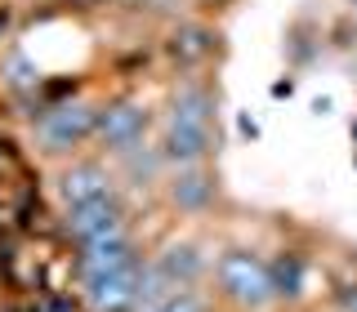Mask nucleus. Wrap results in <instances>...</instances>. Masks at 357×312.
I'll return each mask as SVG.
<instances>
[{
	"label": "nucleus",
	"mask_w": 357,
	"mask_h": 312,
	"mask_svg": "<svg viewBox=\"0 0 357 312\" xmlns=\"http://www.w3.org/2000/svg\"><path fill=\"white\" fill-rule=\"evenodd\" d=\"M215 276H219L223 295L241 308H264L268 299H273V267L250 250H228L219 259Z\"/></svg>",
	"instance_id": "1"
},
{
	"label": "nucleus",
	"mask_w": 357,
	"mask_h": 312,
	"mask_svg": "<svg viewBox=\"0 0 357 312\" xmlns=\"http://www.w3.org/2000/svg\"><path fill=\"white\" fill-rule=\"evenodd\" d=\"M148 312H201V304H197L192 290H174V295H165L161 304H152Z\"/></svg>",
	"instance_id": "13"
},
{
	"label": "nucleus",
	"mask_w": 357,
	"mask_h": 312,
	"mask_svg": "<svg viewBox=\"0 0 357 312\" xmlns=\"http://www.w3.org/2000/svg\"><path fill=\"white\" fill-rule=\"evenodd\" d=\"M139 259V250H134V241L126 237V232H116V237H107V241H94V245H85V254H81V272H107V267H126Z\"/></svg>",
	"instance_id": "9"
},
{
	"label": "nucleus",
	"mask_w": 357,
	"mask_h": 312,
	"mask_svg": "<svg viewBox=\"0 0 357 312\" xmlns=\"http://www.w3.org/2000/svg\"><path fill=\"white\" fill-rule=\"evenodd\" d=\"M353 5H357V0H353Z\"/></svg>",
	"instance_id": "16"
},
{
	"label": "nucleus",
	"mask_w": 357,
	"mask_h": 312,
	"mask_svg": "<svg viewBox=\"0 0 357 312\" xmlns=\"http://www.w3.org/2000/svg\"><path fill=\"white\" fill-rule=\"evenodd\" d=\"M67 232H72L81 245H94V241H107V237H116V232H126V219H121L116 196L89 201V205H81V210H67Z\"/></svg>",
	"instance_id": "6"
},
{
	"label": "nucleus",
	"mask_w": 357,
	"mask_h": 312,
	"mask_svg": "<svg viewBox=\"0 0 357 312\" xmlns=\"http://www.w3.org/2000/svg\"><path fill=\"white\" fill-rule=\"evenodd\" d=\"M273 267V295H304V281H308V263L299 259V254H286V259L268 263Z\"/></svg>",
	"instance_id": "11"
},
{
	"label": "nucleus",
	"mask_w": 357,
	"mask_h": 312,
	"mask_svg": "<svg viewBox=\"0 0 357 312\" xmlns=\"http://www.w3.org/2000/svg\"><path fill=\"white\" fill-rule=\"evenodd\" d=\"M148 267L134 259L126 267H107V272H85V299L94 312H139V290Z\"/></svg>",
	"instance_id": "2"
},
{
	"label": "nucleus",
	"mask_w": 357,
	"mask_h": 312,
	"mask_svg": "<svg viewBox=\"0 0 357 312\" xmlns=\"http://www.w3.org/2000/svg\"><path fill=\"white\" fill-rule=\"evenodd\" d=\"M94 130H98V111L76 98V103H59L54 111H45L36 134H40L45 152H67L76 143H85Z\"/></svg>",
	"instance_id": "3"
},
{
	"label": "nucleus",
	"mask_w": 357,
	"mask_h": 312,
	"mask_svg": "<svg viewBox=\"0 0 357 312\" xmlns=\"http://www.w3.org/2000/svg\"><path fill=\"white\" fill-rule=\"evenodd\" d=\"M344 312H357V290H353L349 299H344Z\"/></svg>",
	"instance_id": "14"
},
{
	"label": "nucleus",
	"mask_w": 357,
	"mask_h": 312,
	"mask_svg": "<svg viewBox=\"0 0 357 312\" xmlns=\"http://www.w3.org/2000/svg\"><path fill=\"white\" fill-rule=\"evenodd\" d=\"M126 5H134V0H126Z\"/></svg>",
	"instance_id": "15"
},
{
	"label": "nucleus",
	"mask_w": 357,
	"mask_h": 312,
	"mask_svg": "<svg viewBox=\"0 0 357 312\" xmlns=\"http://www.w3.org/2000/svg\"><path fill=\"white\" fill-rule=\"evenodd\" d=\"M170 196H174V205H183V210H201L210 196H215V183H210V178L201 174L197 165H188V170H178V174H174Z\"/></svg>",
	"instance_id": "10"
},
{
	"label": "nucleus",
	"mask_w": 357,
	"mask_h": 312,
	"mask_svg": "<svg viewBox=\"0 0 357 312\" xmlns=\"http://www.w3.org/2000/svg\"><path fill=\"white\" fill-rule=\"evenodd\" d=\"M152 267V276L161 281L165 290H188L201 276V267H206V259L192 250V245H165L161 254H156V263Z\"/></svg>",
	"instance_id": "8"
},
{
	"label": "nucleus",
	"mask_w": 357,
	"mask_h": 312,
	"mask_svg": "<svg viewBox=\"0 0 357 312\" xmlns=\"http://www.w3.org/2000/svg\"><path fill=\"white\" fill-rule=\"evenodd\" d=\"M98 139H103V148L130 156L134 148H143V134H148V111L134 107V103H107L98 107Z\"/></svg>",
	"instance_id": "4"
},
{
	"label": "nucleus",
	"mask_w": 357,
	"mask_h": 312,
	"mask_svg": "<svg viewBox=\"0 0 357 312\" xmlns=\"http://www.w3.org/2000/svg\"><path fill=\"white\" fill-rule=\"evenodd\" d=\"M210 111H215V98H210L201 85H183V89L174 94V111H170V116H178V120H201V125H210Z\"/></svg>",
	"instance_id": "12"
},
{
	"label": "nucleus",
	"mask_w": 357,
	"mask_h": 312,
	"mask_svg": "<svg viewBox=\"0 0 357 312\" xmlns=\"http://www.w3.org/2000/svg\"><path fill=\"white\" fill-rule=\"evenodd\" d=\"M59 196H63V205L67 210H81L89 205V201H107L112 196V178L103 165H72V170L63 174V183H59Z\"/></svg>",
	"instance_id": "7"
},
{
	"label": "nucleus",
	"mask_w": 357,
	"mask_h": 312,
	"mask_svg": "<svg viewBox=\"0 0 357 312\" xmlns=\"http://www.w3.org/2000/svg\"><path fill=\"white\" fill-rule=\"evenodd\" d=\"M210 125H201V120H178L170 116V125L161 134V156L165 161H174L178 170H188V165H201L210 156Z\"/></svg>",
	"instance_id": "5"
}]
</instances>
